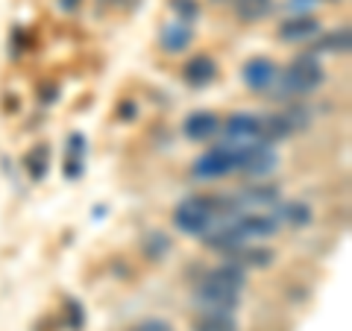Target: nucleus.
I'll return each instance as SVG.
<instances>
[{
  "mask_svg": "<svg viewBox=\"0 0 352 331\" xmlns=\"http://www.w3.org/2000/svg\"><path fill=\"white\" fill-rule=\"evenodd\" d=\"M82 159H85V135L74 132L68 141V159H65V176H68V179L82 176Z\"/></svg>",
  "mask_w": 352,
  "mask_h": 331,
  "instance_id": "18",
  "label": "nucleus"
},
{
  "mask_svg": "<svg viewBox=\"0 0 352 331\" xmlns=\"http://www.w3.org/2000/svg\"><path fill=\"white\" fill-rule=\"evenodd\" d=\"M276 220H285V223H291L294 229H302L311 223V205H305V203H285L282 208H276V214H273Z\"/></svg>",
  "mask_w": 352,
  "mask_h": 331,
  "instance_id": "19",
  "label": "nucleus"
},
{
  "mask_svg": "<svg viewBox=\"0 0 352 331\" xmlns=\"http://www.w3.org/2000/svg\"><path fill=\"white\" fill-rule=\"evenodd\" d=\"M352 47V32L349 27H338L332 32H320L314 38V53H346Z\"/></svg>",
  "mask_w": 352,
  "mask_h": 331,
  "instance_id": "16",
  "label": "nucleus"
},
{
  "mask_svg": "<svg viewBox=\"0 0 352 331\" xmlns=\"http://www.w3.org/2000/svg\"><path fill=\"white\" fill-rule=\"evenodd\" d=\"M194 302L197 308H203V314H232L241 302V293L220 288L212 279H203L194 288Z\"/></svg>",
  "mask_w": 352,
  "mask_h": 331,
  "instance_id": "4",
  "label": "nucleus"
},
{
  "mask_svg": "<svg viewBox=\"0 0 352 331\" xmlns=\"http://www.w3.org/2000/svg\"><path fill=\"white\" fill-rule=\"evenodd\" d=\"M191 41H194V30H191V24H182V21L164 24L162 38H159L164 53H182V50L191 47Z\"/></svg>",
  "mask_w": 352,
  "mask_h": 331,
  "instance_id": "14",
  "label": "nucleus"
},
{
  "mask_svg": "<svg viewBox=\"0 0 352 331\" xmlns=\"http://www.w3.org/2000/svg\"><path fill=\"white\" fill-rule=\"evenodd\" d=\"M226 141L229 144H250V141H261V117L252 112H235L226 117Z\"/></svg>",
  "mask_w": 352,
  "mask_h": 331,
  "instance_id": "6",
  "label": "nucleus"
},
{
  "mask_svg": "<svg viewBox=\"0 0 352 331\" xmlns=\"http://www.w3.org/2000/svg\"><path fill=\"white\" fill-rule=\"evenodd\" d=\"M235 6V15L244 21V24H256V21H264L273 9H276V3L273 0H232Z\"/></svg>",
  "mask_w": 352,
  "mask_h": 331,
  "instance_id": "17",
  "label": "nucleus"
},
{
  "mask_svg": "<svg viewBox=\"0 0 352 331\" xmlns=\"http://www.w3.org/2000/svg\"><path fill=\"white\" fill-rule=\"evenodd\" d=\"M203 244L214 252H223V255H235V252L247 244L244 238L238 235V229L232 220H226V223H214L212 229L203 235Z\"/></svg>",
  "mask_w": 352,
  "mask_h": 331,
  "instance_id": "9",
  "label": "nucleus"
},
{
  "mask_svg": "<svg viewBox=\"0 0 352 331\" xmlns=\"http://www.w3.org/2000/svg\"><path fill=\"white\" fill-rule=\"evenodd\" d=\"M182 80H185V85H191V88L212 85L217 80V62L212 56H206V53L191 56L188 62H185V68H182Z\"/></svg>",
  "mask_w": 352,
  "mask_h": 331,
  "instance_id": "11",
  "label": "nucleus"
},
{
  "mask_svg": "<svg viewBox=\"0 0 352 331\" xmlns=\"http://www.w3.org/2000/svg\"><path fill=\"white\" fill-rule=\"evenodd\" d=\"M27 170H30V176H32L36 182H41L44 176H47V170H50V150L44 147V144L36 147V150H32L30 156H27Z\"/></svg>",
  "mask_w": 352,
  "mask_h": 331,
  "instance_id": "22",
  "label": "nucleus"
},
{
  "mask_svg": "<svg viewBox=\"0 0 352 331\" xmlns=\"http://www.w3.org/2000/svg\"><path fill=\"white\" fill-rule=\"evenodd\" d=\"M232 223L244 240H250V238L264 240V238H273L279 231V220L273 214H261V212H250V214L244 212V214H238Z\"/></svg>",
  "mask_w": 352,
  "mask_h": 331,
  "instance_id": "8",
  "label": "nucleus"
},
{
  "mask_svg": "<svg viewBox=\"0 0 352 331\" xmlns=\"http://www.w3.org/2000/svg\"><path fill=\"white\" fill-rule=\"evenodd\" d=\"M273 249H264V247H241L235 252V261L241 267H270L273 264Z\"/></svg>",
  "mask_w": 352,
  "mask_h": 331,
  "instance_id": "20",
  "label": "nucleus"
},
{
  "mask_svg": "<svg viewBox=\"0 0 352 331\" xmlns=\"http://www.w3.org/2000/svg\"><path fill=\"white\" fill-rule=\"evenodd\" d=\"M329 3H338V0H329Z\"/></svg>",
  "mask_w": 352,
  "mask_h": 331,
  "instance_id": "32",
  "label": "nucleus"
},
{
  "mask_svg": "<svg viewBox=\"0 0 352 331\" xmlns=\"http://www.w3.org/2000/svg\"><path fill=\"white\" fill-rule=\"evenodd\" d=\"M135 115H138V109H135V103H120V120H135Z\"/></svg>",
  "mask_w": 352,
  "mask_h": 331,
  "instance_id": "28",
  "label": "nucleus"
},
{
  "mask_svg": "<svg viewBox=\"0 0 352 331\" xmlns=\"http://www.w3.org/2000/svg\"><path fill=\"white\" fill-rule=\"evenodd\" d=\"M170 9L176 21H182V24H194L200 18V3L197 0H170Z\"/></svg>",
  "mask_w": 352,
  "mask_h": 331,
  "instance_id": "24",
  "label": "nucleus"
},
{
  "mask_svg": "<svg viewBox=\"0 0 352 331\" xmlns=\"http://www.w3.org/2000/svg\"><path fill=\"white\" fill-rule=\"evenodd\" d=\"M100 3H106V6H118V3H124V0H100Z\"/></svg>",
  "mask_w": 352,
  "mask_h": 331,
  "instance_id": "30",
  "label": "nucleus"
},
{
  "mask_svg": "<svg viewBox=\"0 0 352 331\" xmlns=\"http://www.w3.org/2000/svg\"><path fill=\"white\" fill-rule=\"evenodd\" d=\"M212 3H232V0H212Z\"/></svg>",
  "mask_w": 352,
  "mask_h": 331,
  "instance_id": "31",
  "label": "nucleus"
},
{
  "mask_svg": "<svg viewBox=\"0 0 352 331\" xmlns=\"http://www.w3.org/2000/svg\"><path fill=\"white\" fill-rule=\"evenodd\" d=\"M197 331H238L232 314H203Z\"/></svg>",
  "mask_w": 352,
  "mask_h": 331,
  "instance_id": "23",
  "label": "nucleus"
},
{
  "mask_svg": "<svg viewBox=\"0 0 352 331\" xmlns=\"http://www.w3.org/2000/svg\"><path fill=\"white\" fill-rule=\"evenodd\" d=\"M235 203H238L241 214H244V212H264V208H273L279 203V187H273V185L244 187V191L235 196Z\"/></svg>",
  "mask_w": 352,
  "mask_h": 331,
  "instance_id": "10",
  "label": "nucleus"
},
{
  "mask_svg": "<svg viewBox=\"0 0 352 331\" xmlns=\"http://www.w3.org/2000/svg\"><path fill=\"white\" fill-rule=\"evenodd\" d=\"M320 32H323L320 18H314V15H294L288 21H282L279 30H276V36L282 41H288V44H300V41H314Z\"/></svg>",
  "mask_w": 352,
  "mask_h": 331,
  "instance_id": "7",
  "label": "nucleus"
},
{
  "mask_svg": "<svg viewBox=\"0 0 352 331\" xmlns=\"http://www.w3.org/2000/svg\"><path fill=\"white\" fill-rule=\"evenodd\" d=\"M217 129H220V117L214 112H206V109L203 112H191L182 124V132L188 141H208L217 135Z\"/></svg>",
  "mask_w": 352,
  "mask_h": 331,
  "instance_id": "12",
  "label": "nucleus"
},
{
  "mask_svg": "<svg viewBox=\"0 0 352 331\" xmlns=\"http://www.w3.org/2000/svg\"><path fill=\"white\" fill-rule=\"evenodd\" d=\"M206 279H212L214 284H220V288H226V290L241 293L244 290V284H247V267H241V264L232 258V261L217 264L214 270H208Z\"/></svg>",
  "mask_w": 352,
  "mask_h": 331,
  "instance_id": "13",
  "label": "nucleus"
},
{
  "mask_svg": "<svg viewBox=\"0 0 352 331\" xmlns=\"http://www.w3.org/2000/svg\"><path fill=\"white\" fill-rule=\"evenodd\" d=\"M241 80H244L250 91H267V88L276 85L279 68H276V62L267 56H252L244 62V68H241Z\"/></svg>",
  "mask_w": 352,
  "mask_h": 331,
  "instance_id": "5",
  "label": "nucleus"
},
{
  "mask_svg": "<svg viewBox=\"0 0 352 331\" xmlns=\"http://www.w3.org/2000/svg\"><path fill=\"white\" fill-rule=\"evenodd\" d=\"M294 124L288 120V115H264L261 117V141L264 144H276L294 135Z\"/></svg>",
  "mask_w": 352,
  "mask_h": 331,
  "instance_id": "15",
  "label": "nucleus"
},
{
  "mask_svg": "<svg viewBox=\"0 0 352 331\" xmlns=\"http://www.w3.org/2000/svg\"><path fill=\"white\" fill-rule=\"evenodd\" d=\"M238 161H235V144L223 141L220 147L203 152L200 159L194 161V176L197 179H223V176L235 173Z\"/></svg>",
  "mask_w": 352,
  "mask_h": 331,
  "instance_id": "3",
  "label": "nucleus"
},
{
  "mask_svg": "<svg viewBox=\"0 0 352 331\" xmlns=\"http://www.w3.org/2000/svg\"><path fill=\"white\" fill-rule=\"evenodd\" d=\"M285 6H288L294 15H308V12H311V9L317 6V0H288Z\"/></svg>",
  "mask_w": 352,
  "mask_h": 331,
  "instance_id": "27",
  "label": "nucleus"
},
{
  "mask_svg": "<svg viewBox=\"0 0 352 331\" xmlns=\"http://www.w3.org/2000/svg\"><path fill=\"white\" fill-rule=\"evenodd\" d=\"M235 161H238V170H244L252 179H261V176H270L276 170L279 156L264 141H250V144H235Z\"/></svg>",
  "mask_w": 352,
  "mask_h": 331,
  "instance_id": "2",
  "label": "nucleus"
},
{
  "mask_svg": "<svg viewBox=\"0 0 352 331\" xmlns=\"http://www.w3.org/2000/svg\"><path fill=\"white\" fill-rule=\"evenodd\" d=\"M65 311H68V326H71L74 331H80V328L85 326V311H82V305H80V302L68 299V305H65Z\"/></svg>",
  "mask_w": 352,
  "mask_h": 331,
  "instance_id": "25",
  "label": "nucleus"
},
{
  "mask_svg": "<svg viewBox=\"0 0 352 331\" xmlns=\"http://www.w3.org/2000/svg\"><path fill=\"white\" fill-rule=\"evenodd\" d=\"M56 3H59V9H62V12H76L82 0H56Z\"/></svg>",
  "mask_w": 352,
  "mask_h": 331,
  "instance_id": "29",
  "label": "nucleus"
},
{
  "mask_svg": "<svg viewBox=\"0 0 352 331\" xmlns=\"http://www.w3.org/2000/svg\"><path fill=\"white\" fill-rule=\"evenodd\" d=\"M323 82H326V71L320 59H317V53H300L288 65V71H282L276 97H305L317 91Z\"/></svg>",
  "mask_w": 352,
  "mask_h": 331,
  "instance_id": "1",
  "label": "nucleus"
},
{
  "mask_svg": "<svg viewBox=\"0 0 352 331\" xmlns=\"http://www.w3.org/2000/svg\"><path fill=\"white\" fill-rule=\"evenodd\" d=\"M141 249H144L147 258L162 261V258L170 252V238L164 235V231H147L144 240H141Z\"/></svg>",
  "mask_w": 352,
  "mask_h": 331,
  "instance_id": "21",
  "label": "nucleus"
},
{
  "mask_svg": "<svg viewBox=\"0 0 352 331\" xmlns=\"http://www.w3.org/2000/svg\"><path fill=\"white\" fill-rule=\"evenodd\" d=\"M129 331H173L170 323H164V319H144V323L132 326Z\"/></svg>",
  "mask_w": 352,
  "mask_h": 331,
  "instance_id": "26",
  "label": "nucleus"
}]
</instances>
